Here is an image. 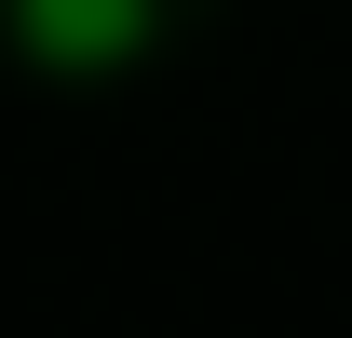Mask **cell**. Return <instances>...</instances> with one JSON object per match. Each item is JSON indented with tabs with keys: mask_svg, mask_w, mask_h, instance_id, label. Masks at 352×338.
I'll use <instances>...</instances> for the list:
<instances>
[{
	"mask_svg": "<svg viewBox=\"0 0 352 338\" xmlns=\"http://www.w3.org/2000/svg\"><path fill=\"white\" fill-rule=\"evenodd\" d=\"M14 27L41 68H122L149 41V0H14Z\"/></svg>",
	"mask_w": 352,
	"mask_h": 338,
	"instance_id": "cell-1",
	"label": "cell"
}]
</instances>
